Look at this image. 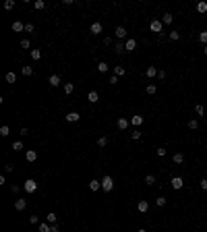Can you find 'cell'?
Here are the masks:
<instances>
[{
    "mask_svg": "<svg viewBox=\"0 0 207 232\" xmlns=\"http://www.w3.org/2000/svg\"><path fill=\"white\" fill-rule=\"evenodd\" d=\"M102 189L106 193H110V191L114 189V178H112V176H104L102 178Z\"/></svg>",
    "mask_w": 207,
    "mask_h": 232,
    "instance_id": "6da1fadb",
    "label": "cell"
},
{
    "mask_svg": "<svg viewBox=\"0 0 207 232\" xmlns=\"http://www.w3.org/2000/svg\"><path fill=\"white\" fill-rule=\"evenodd\" d=\"M23 189L27 191V193H35V191H37V183H35L33 178H27V180L23 183Z\"/></svg>",
    "mask_w": 207,
    "mask_h": 232,
    "instance_id": "7a4b0ae2",
    "label": "cell"
},
{
    "mask_svg": "<svg viewBox=\"0 0 207 232\" xmlns=\"http://www.w3.org/2000/svg\"><path fill=\"white\" fill-rule=\"evenodd\" d=\"M170 185H172V189H174V191H180V189L184 186V180L180 178V176H174L172 180H170Z\"/></svg>",
    "mask_w": 207,
    "mask_h": 232,
    "instance_id": "3957f363",
    "label": "cell"
},
{
    "mask_svg": "<svg viewBox=\"0 0 207 232\" xmlns=\"http://www.w3.org/2000/svg\"><path fill=\"white\" fill-rule=\"evenodd\" d=\"M25 160H27V162H35V160H37V151L35 149H27L25 151Z\"/></svg>",
    "mask_w": 207,
    "mask_h": 232,
    "instance_id": "277c9868",
    "label": "cell"
},
{
    "mask_svg": "<svg viewBox=\"0 0 207 232\" xmlns=\"http://www.w3.org/2000/svg\"><path fill=\"white\" fill-rule=\"evenodd\" d=\"M124 48H127V52H133V50L137 48V39H133V37H128L127 42H124Z\"/></svg>",
    "mask_w": 207,
    "mask_h": 232,
    "instance_id": "5b68a950",
    "label": "cell"
},
{
    "mask_svg": "<svg viewBox=\"0 0 207 232\" xmlns=\"http://www.w3.org/2000/svg\"><path fill=\"white\" fill-rule=\"evenodd\" d=\"M149 29L153 31V33H160V31H161V21H158V19H155V21H151V23H149Z\"/></svg>",
    "mask_w": 207,
    "mask_h": 232,
    "instance_id": "8992f818",
    "label": "cell"
},
{
    "mask_svg": "<svg viewBox=\"0 0 207 232\" xmlns=\"http://www.w3.org/2000/svg\"><path fill=\"white\" fill-rule=\"evenodd\" d=\"M137 209H139V211H141V213H145V211L149 209V203H147L145 199H141V201H139V203H137Z\"/></svg>",
    "mask_w": 207,
    "mask_h": 232,
    "instance_id": "52a82bcc",
    "label": "cell"
},
{
    "mask_svg": "<svg viewBox=\"0 0 207 232\" xmlns=\"http://www.w3.org/2000/svg\"><path fill=\"white\" fill-rule=\"evenodd\" d=\"M25 207H27V201H25V199H17V201H15V209H17V211H23Z\"/></svg>",
    "mask_w": 207,
    "mask_h": 232,
    "instance_id": "ba28073f",
    "label": "cell"
},
{
    "mask_svg": "<svg viewBox=\"0 0 207 232\" xmlns=\"http://www.w3.org/2000/svg\"><path fill=\"white\" fill-rule=\"evenodd\" d=\"M158 73H160V70L155 69V67H147V69H145V77H158Z\"/></svg>",
    "mask_w": 207,
    "mask_h": 232,
    "instance_id": "9c48e42d",
    "label": "cell"
},
{
    "mask_svg": "<svg viewBox=\"0 0 207 232\" xmlns=\"http://www.w3.org/2000/svg\"><path fill=\"white\" fill-rule=\"evenodd\" d=\"M48 83H50V85H52V87H58V85H60V83H62V79H60V77H58V75H52V77H50V79H48Z\"/></svg>",
    "mask_w": 207,
    "mask_h": 232,
    "instance_id": "30bf717a",
    "label": "cell"
},
{
    "mask_svg": "<svg viewBox=\"0 0 207 232\" xmlns=\"http://www.w3.org/2000/svg\"><path fill=\"white\" fill-rule=\"evenodd\" d=\"M114 35L118 37V39H122V37H127V29L120 25V27H116V31H114Z\"/></svg>",
    "mask_w": 207,
    "mask_h": 232,
    "instance_id": "8fae6325",
    "label": "cell"
},
{
    "mask_svg": "<svg viewBox=\"0 0 207 232\" xmlns=\"http://www.w3.org/2000/svg\"><path fill=\"white\" fill-rule=\"evenodd\" d=\"M143 120H145L143 116L135 114V116H133V118H131V125H135V127H141V125H143Z\"/></svg>",
    "mask_w": 207,
    "mask_h": 232,
    "instance_id": "7c38bea8",
    "label": "cell"
},
{
    "mask_svg": "<svg viewBox=\"0 0 207 232\" xmlns=\"http://www.w3.org/2000/svg\"><path fill=\"white\" fill-rule=\"evenodd\" d=\"M116 127L120 128V131H127V128H128V120H127V118H118Z\"/></svg>",
    "mask_w": 207,
    "mask_h": 232,
    "instance_id": "4fadbf2b",
    "label": "cell"
},
{
    "mask_svg": "<svg viewBox=\"0 0 207 232\" xmlns=\"http://www.w3.org/2000/svg\"><path fill=\"white\" fill-rule=\"evenodd\" d=\"M174 21V17H172V12H164V17H161V23H166V25H170Z\"/></svg>",
    "mask_w": 207,
    "mask_h": 232,
    "instance_id": "5bb4252c",
    "label": "cell"
},
{
    "mask_svg": "<svg viewBox=\"0 0 207 232\" xmlns=\"http://www.w3.org/2000/svg\"><path fill=\"white\" fill-rule=\"evenodd\" d=\"M102 31H104L102 23H97V21H95V23L91 25V33H95V35H97V33H102Z\"/></svg>",
    "mask_w": 207,
    "mask_h": 232,
    "instance_id": "9a60e30c",
    "label": "cell"
},
{
    "mask_svg": "<svg viewBox=\"0 0 207 232\" xmlns=\"http://www.w3.org/2000/svg\"><path fill=\"white\" fill-rule=\"evenodd\" d=\"M79 118H81L79 112H69V114H66V120H69V122H77Z\"/></svg>",
    "mask_w": 207,
    "mask_h": 232,
    "instance_id": "2e32d148",
    "label": "cell"
},
{
    "mask_svg": "<svg viewBox=\"0 0 207 232\" xmlns=\"http://www.w3.org/2000/svg\"><path fill=\"white\" fill-rule=\"evenodd\" d=\"M12 31H17V33H19V31H25V25L21 23V21H15V23H12Z\"/></svg>",
    "mask_w": 207,
    "mask_h": 232,
    "instance_id": "e0dca14e",
    "label": "cell"
},
{
    "mask_svg": "<svg viewBox=\"0 0 207 232\" xmlns=\"http://www.w3.org/2000/svg\"><path fill=\"white\" fill-rule=\"evenodd\" d=\"M97 70H100V73H108V70H110V64H108V62H97Z\"/></svg>",
    "mask_w": 207,
    "mask_h": 232,
    "instance_id": "ac0fdd59",
    "label": "cell"
},
{
    "mask_svg": "<svg viewBox=\"0 0 207 232\" xmlns=\"http://www.w3.org/2000/svg\"><path fill=\"white\" fill-rule=\"evenodd\" d=\"M89 189H91V191H100V189H102V180H91V183H89Z\"/></svg>",
    "mask_w": 207,
    "mask_h": 232,
    "instance_id": "d6986e66",
    "label": "cell"
},
{
    "mask_svg": "<svg viewBox=\"0 0 207 232\" xmlns=\"http://www.w3.org/2000/svg\"><path fill=\"white\" fill-rule=\"evenodd\" d=\"M114 52H116V54H122V52H127V48H124V44H122V42H118V44L114 46Z\"/></svg>",
    "mask_w": 207,
    "mask_h": 232,
    "instance_id": "ffe728a7",
    "label": "cell"
},
{
    "mask_svg": "<svg viewBox=\"0 0 207 232\" xmlns=\"http://www.w3.org/2000/svg\"><path fill=\"white\" fill-rule=\"evenodd\" d=\"M172 160H174V164H182L184 162V155L178 151V153H174V155H172Z\"/></svg>",
    "mask_w": 207,
    "mask_h": 232,
    "instance_id": "44dd1931",
    "label": "cell"
},
{
    "mask_svg": "<svg viewBox=\"0 0 207 232\" xmlns=\"http://www.w3.org/2000/svg\"><path fill=\"white\" fill-rule=\"evenodd\" d=\"M62 87H64V93H66V95H70V93L75 91V85H73V83H64Z\"/></svg>",
    "mask_w": 207,
    "mask_h": 232,
    "instance_id": "7402d4cb",
    "label": "cell"
},
{
    "mask_svg": "<svg viewBox=\"0 0 207 232\" xmlns=\"http://www.w3.org/2000/svg\"><path fill=\"white\" fill-rule=\"evenodd\" d=\"M87 100H89L91 104H95V102L100 100V95H97V91H89V95H87Z\"/></svg>",
    "mask_w": 207,
    "mask_h": 232,
    "instance_id": "603a6c76",
    "label": "cell"
},
{
    "mask_svg": "<svg viewBox=\"0 0 207 232\" xmlns=\"http://www.w3.org/2000/svg\"><path fill=\"white\" fill-rule=\"evenodd\" d=\"M124 73H127V69H124V67H114V75H116V77H122Z\"/></svg>",
    "mask_w": 207,
    "mask_h": 232,
    "instance_id": "cb8c5ba5",
    "label": "cell"
},
{
    "mask_svg": "<svg viewBox=\"0 0 207 232\" xmlns=\"http://www.w3.org/2000/svg\"><path fill=\"white\" fill-rule=\"evenodd\" d=\"M46 220H48V224H56L58 216H56V213H48V216H46Z\"/></svg>",
    "mask_w": 207,
    "mask_h": 232,
    "instance_id": "d4e9b609",
    "label": "cell"
},
{
    "mask_svg": "<svg viewBox=\"0 0 207 232\" xmlns=\"http://www.w3.org/2000/svg\"><path fill=\"white\" fill-rule=\"evenodd\" d=\"M33 6L37 9V11H42V9H46V2H44V0H35Z\"/></svg>",
    "mask_w": 207,
    "mask_h": 232,
    "instance_id": "484cf974",
    "label": "cell"
},
{
    "mask_svg": "<svg viewBox=\"0 0 207 232\" xmlns=\"http://www.w3.org/2000/svg\"><path fill=\"white\" fill-rule=\"evenodd\" d=\"M21 75L29 77V75H33V69H31V67H23V69H21Z\"/></svg>",
    "mask_w": 207,
    "mask_h": 232,
    "instance_id": "4316f807",
    "label": "cell"
},
{
    "mask_svg": "<svg viewBox=\"0 0 207 232\" xmlns=\"http://www.w3.org/2000/svg\"><path fill=\"white\" fill-rule=\"evenodd\" d=\"M197 12H207V2H199L197 4Z\"/></svg>",
    "mask_w": 207,
    "mask_h": 232,
    "instance_id": "83f0119b",
    "label": "cell"
},
{
    "mask_svg": "<svg viewBox=\"0 0 207 232\" xmlns=\"http://www.w3.org/2000/svg\"><path fill=\"white\" fill-rule=\"evenodd\" d=\"M39 232H52V226L44 222V224H39Z\"/></svg>",
    "mask_w": 207,
    "mask_h": 232,
    "instance_id": "f1b7e54d",
    "label": "cell"
},
{
    "mask_svg": "<svg viewBox=\"0 0 207 232\" xmlns=\"http://www.w3.org/2000/svg\"><path fill=\"white\" fill-rule=\"evenodd\" d=\"M168 37H170L172 42H178V39H180V33H178V31H170V33H168Z\"/></svg>",
    "mask_w": 207,
    "mask_h": 232,
    "instance_id": "f546056e",
    "label": "cell"
},
{
    "mask_svg": "<svg viewBox=\"0 0 207 232\" xmlns=\"http://www.w3.org/2000/svg\"><path fill=\"white\" fill-rule=\"evenodd\" d=\"M8 133H11V128L6 127V125H2V127H0V135H2V137H8Z\"/></svg>",
    "mask_w": 207,
    "mask_h": 232,
    "instance_id": "4dcf8cb0",
    "label": "cell"
},
{
    "mask_svg": "<svg viewBox=\"0 0 207 232\" xmlns=\"http://www.w3.org/2000/svg\"><path fill=\"white\" fill-rule=\"evenodd\" d=\"M145 91L149 93V95H153V93L158 91V87H155V85H153V83H151V85H147V87H145Z\"/></svg>",
    "mask_w": 207,
    "mask_h": 232,
    "instance_id": "1f68e13d",
    "label": "cell"
},
{
    "mask_svg": "<svg viewBox=\"0 0 207 232\" xmlns=\"http://www.w3.org/2000/svg\"><path fill=\"white\" fill-rule=\"evenodd\" d=\"M31 58H33V60H39V58H42V50H31Z\"/></svg>",
    "mask_w": 207,
    "mask_h": 232,
    "instance_id": "d6a6232c",
    "label": "cell"
},
{
    "mask_svg": "<svg viewBox=\"0 0 207 232\" xmlns=\"http://www.w3.org/2000/svg\"><path fill=\"white\" fill-rule=\"evenodd\" d=\"M23 149V143H21V141H15V143H12V151H21Z\"/></svg>",
    "mask_w": 207,
    "mask_h": 232,
    "instance_id": "836d02e7",
    "label": "cell"
},
{
    "mask_svg": "<svg viewBox=\"0 0 207 232\" xmlns=\"http://www.w3.org/2000/svg\"><path fill=\"white\" fill-rule=\"evenodd\" d=\"M153 183H155V176H153V174H147V176H145V185H153Z\"/></svg>",
    "mask_w": 207,
    "mask_h": 232,
    "instance_id": "e575fe53",
    "label": "cell"
},
{
    "mask_svg": "<svg viewBox=\"0 0 207 232\" xmlns=\"http://www.w3.org/2000/svg\"><path fill=\"white\" fill-rule=\"evenodd\" d=\"M6 81L15 83V81H17V75H15V73H6Z\"/></svg>",
    "mask_w": 207,
    "mask_h": 232,
    "instance_id": "d590c367",
    "label": "cell"
},
{
    "mask_svg": "<svg viewBox=\"0 0 207 232\" xmlns=\"http://www.w3.org/2000/svg\"><path fill=\"white\" fill-rule=\"evenodd\" d=\"M155 205H158V207H164V205H166V197H158L155 199Z\"/></svg>",
    "mask_w": 207,
    "mask_h": 232,
    "instance_id": "8d00e7d4",
    "label": "cell"
},
{
    "mask_svg": "<svg viewBox=\"0 0 207 232\" xmlns=\"http://www.w3.org/2000/svg\"><path fill=\"white\" fill-rule=\"evenodd\" d=\"M188 128H193V131H197V128H199V122H197L195 118H193V120H188Z\"/></svg>",
    "mask_w": 207,
    "mask_h": 232,
    "instance_id": "74e56055",
    "label": "cell"
},
{
    "mask_svg": "<svg viewBox=\"0 0 207 232\" xmlns=\"http://www.w3.org/2000/svg\"><path fill=\"white\" fill-rule=\"evenodd\" d=\"M155 153H158L160 158H164V155L168 153V149H166V147H158V149H155Z\"/></svg>",
    "mask_w": 207,
    "mask_h": 232,
    "instance_id": "f35d334b",
    "label": "cell"
},
{
    "mask_svg": "<svg viewBox=\"0 0 207 232\" xmlns=\"http://www.w3.org/2000/svg\"><path fill=\"white\" fill-rule=\"evenodd\" d=\"M4 9H6V11L15 9V0H6V2H4Z\"/></svg>",
    "mask_w": 207,
    "mask_h": 232,
    "instance_id": "ab89813d",
    "label": "cell"
},
{
    "mask_svg": "<svg viewBox=\"0 0 207 232\" xmlns=\"http://www.w3.org/2000/svg\"><path fill=\"white\" fill-rule=\"evenodd\" d=\"M195 112H197L199 116H203V112H205V108H203L201 104H197V106H195Z\"/></svg>",
    "mask_w": 207,
    "mask_h": 232,
    "instance_id": "60d3db41",
    "label": "cell"
},
{
    "mask_svg": "<svg viewBox=\"0 0 207 232\" xmlns=\"http://www.w3.org/2000/svg\"><path fill=\"white\" fill-rule=\"evenodd\" d=\"M97 145H100V147H106V145H108V139H106V137H100V139H97Z\"/></svg>",
    "mask_w": 207,
    "mask_h": 232,
    "instance_id": "b9f144b4",
    "label": "cell"
},
{
    "mask_svg": "<svg viewBox=\"0 0 207 232\" xmlns=\"http://www.w3.org/2000/svg\"><path fill=\"white\" fill-rule=\"evenodd\" d=\"M199 39H201L203 44H207V31H201V33H199Z\"/></svg>",
    "mask_w": 207,
    "mask_h": 232,
    "instance_id": "7bdbcfd3",
    "label": "cell"
},
{
    "mask_svg": "<svg viewBox=\"0 0 207 232\" xmlns=\"http://www.w3.org/2000/svg\"><path fill=\"white\" fill-rule=\"evenodd\" d=\"M33 29H35L33 23H27V25H25V31H27V33H33Z\"/></svg>",
    "mask_w": 207,
    "mask_h": 232,
    "instance_id": "ee69618b",
    "label": "cell"
},
{
    "mask_svg": "<svg viewBox=\"0 0 207 232\" xmlns=\"http://www.w3.org/2000/svg\"><path fill=\"white\" fill-rule=\"evenodd\" d=\"M131 137H133V139H141V131H137V128H135V131L131 133Z\"/></svg>",
    "mask_w": 207,
    "mask_h": 232,
    "instance_id": "f6af8a7d",
    "label": "cell"
},
{
    "mask_svg": "<svg viewBox=\"0 0 207 232\" xmlns=\"http://www.w3.org/2000/svg\"><path fill=\"white\" fill-rule=\"evenodd\" d=\"M11 191H12V193H19V191H21V186H19V185H11Z\"/></svg>",
    "mask_w": 207,
    "mask_h": 232,
    "instance_id": "bcb514c9",
    "label": "cell"
},
{
    "mask_svg": "<svg viewBox=\"0 0 207 232\" xmlns=\"http://www.w3.org/2000/svg\"><path fill=\"white\" fill-rule=\"evenodd\" d=\"M21 48L27 50V48H29V39H21Z\"/></svg>",
    "mask_w": 207,
    "mask_h": 232,
    "instance_id": "7dc6e473",
    "label": "cell"
},
{
    "mask_svg": "<svg viewBox=\"0 0 207 232\" xmlns=\"http://www.w3.org/2000/svg\"><path fill=\"white\" fill-rule=\"evenodd\" d=\"M201 189L207 191V178H201Z\"/></svg>",
    "mask_w": 207,
    "mask_h": 232,
    "instance_id": "c3c4849f",
    "label": "cell"
},
{
    "mask_svg": "<svg viewBox=\"0 0 207 232\" xmlns=\"http://www.w3.org/2000/svg\"><path fill=\"white\" fill-rule=\"evenodd\" d=\"M19 135H23V137H25V135H29V128H21V131H19Z\"/></svg>",
    "mask_w": 207,
    "mask_h": 232,
    "instance_id": "681fc988",
    "label": "cell"
},
{
    "mask_svg": "<svg viewBox=\"0 0 207 232\" xmlns=\"http://www.w3.org/2000/svg\"><path fill=\"white\" fill-rule=\"evenodd\" d=\"M110 83H112V85H116V83H118V77H116V75H112V77H110Z\"/></svg>",
    "mask_w": 207,
    "mask_h": 232,
    "instance_id": "f907efd6",
    "label": "cell"
},
{
    "mask_svg": "<svg viewBox=\"0 0 207 232\" xmlns=\"http://www.w3.org/2000/svg\"><path fill=\"white\" fill-rule=\"evenodd\" d=\"M29 222H31V224H37V216H29Z\"/></svg>",
    "mask_w": 207,
    "mask_h": 232,
    "instance_id": "816d5d0a",
    "label": "cell"
},
{
    "mask_svg": "<svg viewBox=\"0 0 207 232\" xmlns=\"http://www.w3.org/2000/svg\"><path fill=\"white\" fill-rule=\"evenodd\" d=\"M52 232H60V226H58V224H52Z\"/></svg>",
    "mask_w": 207,
    "mask_h": 232,
    "instance_id": "f5cc1de1",
    "label": "cell"
},
{
    "mask_svg": "<svg viewBox=\"0 0 207 232\" xmlns=\"http://www.w3.org/2000/svg\"><path fill=\"white\" fill-rule=\"evenodd\" d=\"M203 54H205V56H207V46H205V48H203Z\"/></svg>",
    "mask_w": 207,
    "mask_h": 232,
    "instance_id": "db71d44e",
    "label": "cell"
},
{
    "mask_svg": "<svg viewBox=\"0 0 207 232\" xmlns=\"http://www.w3.org/2000/svg\"><path fill=\"white\" fill-rule=\"evenodd\" d=\"M137 232H147V230H145V228H141V230H137Z\"/></svg>",
    "mask_w": 207,
    "mask_h": 232,
    "instance_id": "11a10c76",
    "label": "cell"
}]
</instances>
